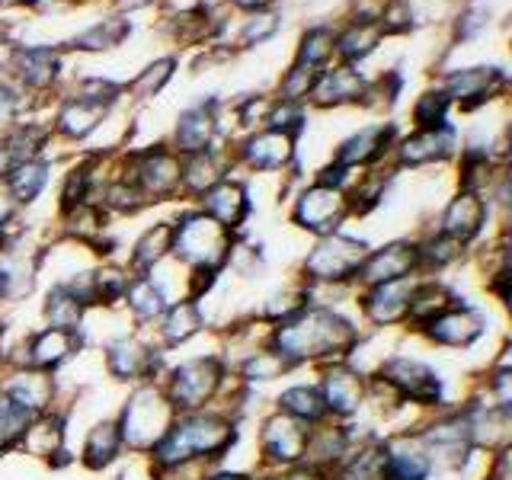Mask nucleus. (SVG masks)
<instances>
[{"mask_svg":"<svg viewBox=\"0 0 512 480\" xmlns=\"http://www.w3.org/2000/svg\"><path fill=\"white\" fill-rule=\"evenodd\" d=\"M237 442L240 420L228 410L208 407L196 413H176L164 439L144 455V464L157 480L196 477L212 464H224Z\"/></svg>","mask_w":512,"mask_h":480,"instance_id":"f257e3e1","label":"nucleus"},{"mask_svg":"<svg viewBox=\"0 0 512 480\" xmlns=\"http://www.w3.org/2000/svg\"><path fill=\"white\" fill-rule=\"evenodd\" d=\"M362 340V330L356 327V320L346 317L340 308L330 304H308L295 317L282 320V324L269 327L266 346H272L279 356L292 365V372L298 368H317L324 362L346 359L352 346Z\"/></svg>","mask_w":512,"mask_h":480,"instance_id":"f03ea898","label":"nucleus"},{"mask_svg":"<svg viewBox=\"0 0 512 480\" xmlns=\"http://www.w3.org/2000/svg\"><path fill=\"white\" fill-rule=\"evenodd\" d=\"M157 381L176 413H196V410L218 407L221 397L231 391V384L237 378L228 359L215 349V352H199V356L170 362L167 372Z\"/></svg>","mask_w":512,"mask_h":480,"instance_id":"7ed1b4c3","label":"nucleus"},{"mask_svg":"<svg viewBox=\"0 0 512 480\" xmlns=\"http://www.w3.org/2000/svg\"><path fill=\"white\" fill-rule=\"evenodd\" d=\"M173 416H176V410L170 407V400H167L157 378L132 384L125 400H122L119 413H116L125 452L144 458L160 439H164V432L170 429Z\"/></svg>","mask_w":512,"mask_h":480,"instance_id":"20e7f679","label":"nucleus"},{"mask_svg":"<svg viewBox=\"0 0 512 480\" xmlns=\"http://www.w3.org/2000/svg\"><path fill=\"white\" fill-rule=\"evenodd\" d=\"M237 244V234L224 231L215 218H208L202 208L183 212L173 221V253L170 260L183 266L186 272L215 269L224 272L231 260V250Z\"/></svg>","mask_w":512,"mask_h":480,"instance_id":"39448f33","label":"nucleus"},{"mask_svg":"<svg viewBox=\"0 0 512 480\" xmlns=\"http://www.w3.org/2000/svg\"><path fill=\"white\" fill-rule=\"evenodd\" d=\"M100 362L106 378L125 384V388H132L138 381L160 378L170 365L167 349H160L154 343L151 330H135V327L112 333L100 349Z\"/></svg>","mask_w":512,"mask_h":480,"instance_id":"423d86ee","label":"nucleus"},{"mask_svg":"<svg viewBox=\"0 0 512 480\" xmlns=\"http://www.w3.org/2000/svg\"><path fill=\"white\" fill-rule=\"evenodd\" d=\"M368 256V244L343 231L317 237V244L308 250L301 263V285L311 288H340L356 285V276Z\"/></svg>","mask_w":512,"mask_h":480,"instance_id":"0eeeda50","label":"nucleus"},{"mask_svg":"<svg viewBox=\"0 0 512 480\" xmlns=\"http://www.w3.org/2000/svg\"><path fill=\"white\" fill-rule=\"evenodd\" d=\"M308 436L311 426H304L279 410H269L260 426H256V461H260V471H285L295 468V464H304Z\"/></svg>","mask_w":512,"mask_h":480,"instance_id":"6e6552de","label":"nucleus"},{"mask_svg":"<svg viewBox=\"0 0 512 480\" xmlns=\"http://www.w3.org/2000/svg\"><path fill=\"white\" fill-rule=\"evenodd\" d=\"M317 388L327 404V416L340 423H352L368 404V375L346 359L317 365Z\"/></svg>","mask_w":512,"mask_h":480,"instance_id":"1a4fd4ad","label":"nucleus"},{"mask_svg":"<svg viewBox=\"0 0 512 480\" xmlns=\"http://www.w3.org/2000/svg\"><path fill=\"white\" fill-rule=\"evenodd\" d=\"M16 455L39 461L48 471L71 468L77 455L71 452V442H68V410H48V413L32 416Z\"/></svg>","mask_w":512,"mask_h":480,"instance_id":"9d476101","label":"nucleus"},{"mask_svg":"<svg viewBox=\"0 0 512 480\" xmlns=\"http://www.w3.org/2000/svg\"><path fill=\"white\" fill-rule=\"evenodd\" d=\"M125 176L138 186L144 202L170 199L183 189V157L173 148H148L128 160Z\"/></svg>","mask_w":512,"mask_h":480,"instance_id":"9b49d317","label":"nucleus"},{"mask_svg":"<svg viewBox=\"0 0 512 480\" xmlns=\"http://www.w3.org/2000/svg\"><path fill=\"white\" fill-rule=\"evenodd\" d=\"M372 378H381L404 404H413V407H436V400L442 394L439 375L432 372L426 362L413 356H400V352L384 359Z\"/></svg>","mask_w":512,"mask_h":480,"instance_id":"f8f14e48","label":"nucleus"},{"mask_svg":"<svg viewBox=\"0 0 512 480\" xmlns=\"http://www.w3.org/2000/svg\"><path fill=\"white\" fill-rule=\"evenodd\" d=\"M423 272L407 279H394V282H381L372 288H359V311L365 317L368 327L375 330H391V327H407V314H410V298L420 285Z\"/></svg>","mask_w":512,"mask_h":480,"instance_id":"ddd939ff","label":"nucleus"},{"mask_svg":"<svg viewBox=\"0 0 512 480\" xmlns=\"http://www.w3.org/2000/svg\"><path fill=\"white\" fill-rule=\"evenodd\" d=\"M352 212L349 208V196L343 189H333L324 183H314L301 192L292 205V221L298 224L301 231H308L314 237H324L340 231V224L346 221V215Z\"/></svg>","mask_w":512,"mask_h":480,"instance_id":"4468645a","label":"nucleus"},{"mask_svg":"<svg viewBox=\"0 0 512 480\" xmlns=\"http://www.w3.org/2000/svg\"><path fill=\"white\" fill-rule=\"evenodd\" d=\"M0 391H4L16 407H23L29 416H39L48 410H61V381L52 372H39V368H4L0 372Z\"/></svg>","mask_w":512,"mask_h":480,"instance_id":"2eb2a0df","label":"nucleus"},{"mask_svg":"<svg viewBox=\"0 0 512 480\" xmlns=\"http://www.w3.org/2000/svg\"><path fill=\"white\" fill-rule=\"evenodd\" d=\"M423 272L420 260V244H410V240H394L388 247L368 250L365 263L356 276V288H372L381 282H394V279H407Z\"/></svg>","mask_w":512,"mask_h":480,"instance_id":"dca6fc26","label":"nucleus"},{"mask_svg":"<svg viewBox=\"0 0 512 480\" xmlns=\"http://www.w3.org/2000/svg\"><path fill=\"white\" fill-rule=\"evenodd\" d=\"M487 330L484 324V314L468 308V304H452V308H445L442 314H436L429 320V324L420 327V333L426 336L429 343L436 346H445V349H468L474 340H480Z\"/></svg>","mask_w":512,"mask_h":480,"instance_id":"f3484780","label":"nucleus"},{"mask_svg":"<svg viewBox=\"0 0 512 480\" xmlns=\"http://www.w3.org/2000/svg\"><path fill=\"white\" fill-rule=\"evenodd\" d=\"M208 330V317H205V308L199 301L192 298H176L170 301V308L164 311V317L157 320V327L151 330L154 343L160 349H183L186 343H192L196 336H202Z\"/></svg>","mask_w":512,"mask_h":480,"instance_id":"a211bd4d","label":"nucleus"},{"mask_svg":"<svg viewBox=\"0 0 512 480\" xmlns=\"http://www.w3.org/2000/svg\"><path fill=\"white\" fill-rule=\"evenodd\" d=\"M125 442H122V432L116 416H106V420H96L87 426L84 432V442H80V455L77 461L84 464L90 474H106L112 471L116 464L125 458Z\"/></svg>","mask_w":512,"mask_h":480,"instance_id":"6ab92c4d","label":"nucleus"},{"mask_svg":"<svg viewBox=\"0 0 512 480\" xmlns=\"http://www.w3.org/2000/svg\"><path fill=\"white\" fill-rule=\"evenodd\" d=\"M432 461L416 432H397L384 439V480H429Z\"/></svg>","mask_w":512,"mask_h":480,"instance_id":"aec40b11","label":"nucleus"},{"mask_svg":"<svg viewBox=\"0 0 512 480\" xmlns=\"http://www.w3.org/2000/svg\"><path fill=\"white\" fill-rule=\"evenodd\" d=\"M240 164H247L250 170L272 173L282 170L295 160V135L276 132V128H263V132H253L240 144Z\"/></svg>","mask_w":512,"mask_h":480,"instance_id":"412c9836","label":"nucleus"},{"mask_svg":"<svg viewBox=\"0 0 512 480\" xmlns=\"http://www.w3.org/2000/svg\"><path fill=\"white\" fill-rule=\"evenodd\" d=\"M199 208L208 215V218H215L224 231H231L237 234L240 228L247 224V215H250V196H247V186L244 183H237V180H221L215 189H208L205 196L199 199Z\"/></svg>","mask_w":512,"mask_h":480,"instance_id":"4be33fe9","label":"nucleus"},{"mask_svg":"<svg viewBox=\"0 0 512 480\" xmlns=\"http://www.w3.org/2000/svg\"><path fill=\"white\" fill-rule=\"evenodd\" d=\"M167 308H170V298L164 288L157 285L154 276H135L125 292V301H122L125 320L135 330H154Z\"/></svg>","mask_w":512,"mask_h":480,"instance_id":"5701e85b","label":"nucleus"},{"mask_svg":"<svg viewBox=\"0 0 512 480\" xmlns=\"http://www.w3.org/2000/svg\"><path fill=\"white\" fill-rule=\"evenodd\" d=\"M218 135V122L212 116V103H202L196 109H186L173 132V151L180 157H196L212 151Z\"/></svg>","mask_w":512,"mask_h":480,"instance_id":"b1692460","label":"nucleus"},{"mask_svg":"<svg viewBox=\"0 0 512 480\" xmlns=\"http://www.w3.org/2000/svg\"><path fill=\"white\" fill-rule=\"evenodd\" d=\"M272 410L292 416V420H298L304 426H317V423L330 420L317 381H292V384H285V388L276 394V400H272Z\"/></svg>","mask_w":512,"mask_h":480,"instance_id":"393cba45","label":"nucleus"},{"mask_svg":"<svg viewBox=\"0 0 512 480\" xmlns=\"http://www.w3.org/2000/svg\"><path fill=\"white\" fill-rule=\"evenodd\" d=\"M484 218H487L484 199H480L477 192L464 189V192H458L452 202H448L445 215H442V231L439 234L458 240V244L464 247L471 237L480 234V228H484Z\"/></svg>","mask_w":512,"mask_h":480,"instance_id":"a878e982","label":"nucleus"},{"mask_svg":"<svg viewBox=\"0 0 512 480\" xmlns=\"http://www.w3.org/2000/svg\"><path fill=\"white\" fill-rule=\"evenodd\" d=\"M173 253V221H154L144 228V234L135 240L132 253H128V269L135 276H148L160 263H167Z\"/></svg>","mask_w":512,"mask_h":480,"instance_id":"bb28decb","label":"nucleus"},{"mask_svg":"<svg viewBox=\"0 0 512 480\" xmlns=\"http://www.w3.org/2000/svg\"><path fill=\"white\" fill-rule=\"evenodd\" d=\"M39 260L42 256H26L13 244L0 256V282H4V301L20 304L26 301L39 285Z\"/></svg>","mask_w":512,"mask_h":480,"instance_id":"cd10ccee","label":"nucleus"},{"mask_svg":"<svg viewBox=\"0 0 512 480\" xmlns=\"http://www.w3.org/2000/svg\"><path fill=\"white\" fill-rule=\"evenodd\" d=\"M87 308L80 304L68 288L61 282H52L45 288V295L39 301V317L45 327H55V330H71V333H80L87 324Z\"/></svg>","mask_w":512,"mask_h":480,"instance_id":"c85d7f7f","label":"nucleus"},{"mask_svg":"<svg viewBox=\"0 0 512 480\" xmlns=\"http://www.w3.org/2000/svg\"><path fill=\"white\" fill-rule=\"evenodd\" d=\"M234 378L244 384V388H256V384H276L282 378L292 375V365H288L272 346H256L253 352H247L244 359H237L231 365Z\"/></svg>","mask_w":512,"mask_h":480,"instance_id":"c756f323","label":"nucleus"},{"mask_svg":"<svg viewBox=\"0 0 512 480\" xmlns=\"http://www.w3.org/2000/svg\"><path fill=\"white\" fill-rule=\"evenodd\" d=\"M330 480H384V439L362 436L349 448Z\"/></svg>","mask_w":512,"mask_h":480,"instance_id":"7c9ffc66","label":"nucleus"},{"mask_svg":"<svg viewBox=\"0 0 512 480\" xmlns=\"http://www.w3.org/2000/svg\"><path fill=\"white\" fill-rule=\"evenodd\" d=\"M452 154V132L445 125L439 128H420L416 135L404 138L397 148V160L404 167H420L432 164V160H442Z\"/></svg>","mask_w":512,"mask_h":480,"instance_id":"2f4dec72","label":"nucleus"},{"mask_svg":"<svg viewBox=\"0 0 512 480\" xmlns=\"http://www.w3.org/2000/svg\"><path fill=\"white\" fill-rule=\"evenodd\" d=\"M135 272L125 263L116 260H100L93 263V295H96V311H119L128 285H132Z\"/></svg>","mask_w":512,"mask_h":480,"instance_id":"473e14b6","label":"nucleus"},{"mask_svg":"<svg viewBox=\"0 0 512 480\" xmlns=\"http://www.w3.org/2000/svg\"><path fill=\"white\" fill-rule=\"evenodd\" d=\"M228 160L218 154V148L196 154V157H183V192L202 199L208 189H215L221 180H228Z\"/></svg>","mask_w":512,"mask_h":480,"instance_id":"72a5a7b5","label":"nucleus"},{"mask_svg":"<svg viewBox=\"0 0 512 480\" xmlns=\"http://www.w3.org/2000/svg\"><path fill=\"white\" fill-rule=\"evenodd\" d=\"M391 128L388 125H372V128H362L359 135H352L340 144V151H336V160L352 170L359 167H368L375 164V160L388 151V141H391Z\"/></svg>","mask_w":512,"mask_h":480,"instance_id":"f704fd0d","label":"nucleus"},{"mask_svg":"<svg viewBox=\"0 0 512 480\" xmlns=\"http://www.w3.org/2000/svg\"><path fill=\"white\" fill-rule=\"evenodd\" d=\"M48 180H52V164L42 157H32V160H23V164L13 167V173L4 180V186L13 196V202L20 208H26L32 202H39Z\"/></svg>","mask_w":512,"mask_h":480,"instance_id":"c9c22d12","label":"nucleus"},{"mask_svg":"<svg viewBox=\"0 0 512 480\" xmlns=\"http://www.w3.org/2000/svg\"><path fill=\"white\" fill-rule=\"evenodd\" d=\"M106 103H96V100H87V96H74L68 100L61 109H58V132L71 141H80L87 138L96 125L106 119Z\"/></svg>","mask_w":512,"mask_h":480,"instance_id":"e433bc0d","label":"nucleus"},{"mask_svg":"<svg viewBox=\"0 0 512 480\" xmlns=\"http://www.w3.org/2000/svg\"><path fill=\"white\" fill-rule=\"evenodd\" d=\"M365 93V80L359 77V71L352 68H333L327 74L317 77V84L311 90L317 106H340V103H352Z\"/></svg>","mask_w":512,"mask_h":480,"instance_id":"4c0bfd02","label":"nucleus"},{"mask_svg":"<svg viewBox=\"0 0 512 480\" xmlns=\"http://www.w3.org/2000/svg\"><path fill=\"white\" fill-rule=\"evenodd\" d=\"M13 74L29 87H48L58 77V55L52 48H23L13 55Z\"/></svg>","mask_w":512,"mask_h":480,"instance_id":"58836bf2","label":"nucleus"},{"mask_svg":"<svg viewBox=\"0 0 512 480\" xmlns=\"http://www.w3.org/2000/svg\"><path fill=\"white\" fill-rule=\"evenodd\" d=\"M308 304H311L308 301V288L295 285V288H282V292L269 295L253 314L260 317L266 327H276V324H282V320H288V317H295L298 311H304Z\"/></svg>","mask_w":512,"mask_h":480,"instance_id":"ea45409f","label":"nucleus"},{"mask_svg":"<svg viewBox=\"0 0 512 480\" xmlns=\"http://www.w3.org/2000/svg\"><path fill=\"white\" fill-rule=\"evenodd\" d=\"M500 87V74L490 71V68H474V71H461L452 77V96L461 106H474L480 100Z\"/></svg>","mask_w":512,"mask_h":480,"instance_id":"a19ab883","label":"nucleus"},{"mask_svg":"<svg viewBox=\"0 0 512 480\" xmlns=\"http://www.w3.org/2000/svg\"><path fill=\"white\" fill-rule=\"evenodd\" d=\"M29 420H32V416L23 407H16L13 400L0 391V458L16 455V448H20V439H23Z\"/></svg>","mask_w":512,"mask_h":480,"instance_id":"79ce46f5","label":"nucleus"},{"mask_svg":"<svg viewBox=\"0 0 512 480\" xmlns=\"http://www.w3.org/2000/svg\"><path fill=\"white\" fill-rule=\"evenodd\" d=\"M381 39V26L378 23H368V20H359V23H352L340 42H336V48H340V55L349 58V61H356V58H365L372 48L378 45Z\"/></svg>","mask_w":512,"mask_h":480,"instance_id":"37998d69","label":"nucleus"},{"mask_svg":"<svg viewBox=\"0 0 512 480\" xmlns=\"http://www.w3.org/2000/svg\"><path fill=\"white\" fill-rule=\"evenodd\" d=\"M317 71L311 68V64H295L292 71L285 74V80H282V100H292V103H298L301 96H311V90H314V84H317Z\"/></svg>","mask_w":512,"mask_h":480,"instance_id":"c03bdc74","label":"nucleus"},{"mask_svg":"<svg viewBox=\"0 0 512 480\" xmlns=\"http://www.w3.org/2000/svg\"><path fill=\"white\" fill-rule=\"evenodd\" d=\"M122 36H125V23H119V20H103L100 26H93V29H87L84 36H77V48H112V45H119L122 42Z\"/></svg>","mask_w":512,"mask_h":480,"instance_id":"a18cd8bd","label":"nucleus"},{"mask_svg":"<svg viewBox=\"0 0 512 480\" xmlns=\"http://www.w3.org/2000/svg\"><path fill=\"white\" fill-rule=\"evenodd\" d=\"M333 52V36L327 29H311L308 36H304L301 42V52H298V61L301 64H311V68H317V64H324Z\"/></svg>","mask_w":512,"mask_h":480,"instance_id":"49530a36","label":"nucleus"},{"mask_svg":"<svg viewBox=\"0 0 512 480\" xmlns=\"http://www.w3.org/2000/svg\"><path fill=\"white\" fill-rule=\"evenodd\" d=\"M445 109H448L445 93H426V96H420V103H416L413 119L420 128H439L445 122Z\"/></svg>","mask_w":512,"mask_h":480,"instance_id":"de8ad7c7","label":"nucleus"},{"mask_svg":"<svg viewBox=\"0 0 512 480\" xmlns=\"http://www.w3.org/2000/svg\"><path fill=\"white\" fill-rule=\"evenodd\" d=\"M170 77H173V61L170 58H160V61H154L151 68L135 80V93L138 96H154L160 87L167 84Z\"/></svg>","mask_w":512,"mask_h":480,"instance_id":"09e8293b","label":"nucleus"},{"mask_svg":"<svg viewBox=\"0 0 512 480\" xmlns=\"http://www.w3.org/2000/svg\"><path fill=\"white\" fill-rule=\"evenodd\" d=\"M490 404L512 416V365L496 368L490 375Z\"/></svg>","mask_w":512,"mask_h":480,"instance_id":"8fccbe9b","label":"nucleus"},{"mask_svg":"<svg viewBox=\"0 0 512 480\" xmlns=\"http://www.w3.org/2000/svg\"><path fill=\"white\" fill-rule=\"evenodd\" d=\"M279 20H276V13H256L247 20L244 26V42L247 45H256V42H266L272 32H276Z\"/></svg>","mask_w":512,"mask_h":480,"instance_id":"3c124183","label":"nucleus"},{"mask_svg":"<svg viewBox=\"0 0 512 480\" xmlns=\"http://www.w3.org/2000/svg\"><path fill=\"white\" fill-rule=\"evenodd\" d=\"M199 480H260V474L237 471V468H228V464H212V468H205L199 474Z\"/></svg>","mask_w":512,"mask_h":480,"instance_id":"603ef678","label":"nucleus"},{"mask_svg":"<svg viewBox=\"0 0 512 480\" xmlns=\"http://www.w3.org/2000/svg\"><path fill=\"white\" fill-rule=\"evenodd\" d=\"M16 112H20V100H16V93L0 87V132H7V128L16 125Z\"/></svg>","mask_w":512,"mask_h":480,"instance_id":"864d4df0","label":"nucleus"},{"mask_svg":"<svg viewBox=\"0 0 512 480\" xmlns=\"http://www.w3.org/2000/svg\"><path fill=\"white\" fill-rule=\"evenodd\" d=\"M272 480H330V474L320 468H311V464H295V468L272 471Z\"/></svg>","mask_w":512,"mask_h":480,"instance_id":"5fc2aeb1","label":"nucleus"},{"mask_svg":"<svg viewBox=\"0 0 512 480\" xmlns=\"http://www.w3.org/2000/svg\"><path fill=\"white\" fill-rule=\"evenodd\" d=\"M16 215H20V205L13 202V196L7 192V186L0 183V228L10 231V224L16 221Z\"/></svg>","mask_w":512,"mask_h":480,"instance_id":"6e6d98bb","label":"nucleus"},{"mask_svg":"<svg viewBox=\"0 0 512 480\" xmlns=\"http://www.w3.org/2000/svg\"><path fill=\"white\" fill-rule=\"evenodd\" d=\"M16 164H23L20 154H16V148H13V144H10L7 138H0V183H4L7 176L13 173Z\"/></svg>","mask_w":512,"mask_h":480,"instance_id":"4d7b16f0","label":"nucleus"},{"mask_svg":"<svg viewBox=\"0 0 512 480\" xmlns=\"http://www.w3.org/2000/svg\"><path fill=\"white\" fill-rule=\"evenodd\" d=\"M500 253H503V276H506V279H512V234L506 237V244H503V250H500Z\"/></svg>","mask_w":512,"mask_h":480,"instance_id":"13d9d810","label":"nucleus"},{"mask_svg":"<svg viewBox=\"0 0 512 480\" xmlns=\"http://www.w3.org/2000/svg\"><path fill=\"white\" fill-rule=\"evenodd\" d=\"M500 298H503L506 311H509V320H512V279H506V282L500 285Z\"/></svg>","mask_w":512,"mask_h":480,"instance_id":"bf43d9fd","label":"nucleus"},{"mask_svg":"<svg viewBox=\"0 0 512 480\" xmlns=\"http://www.w3.org/2000/svg\"><path fill=\"white\" fill-rule=\"evenodd\" d=\"M234 4L250 7V10H260V7H266V4H269V0H234Z\"/></svg>","mask_w":512,"mask_h":480,"instance_id":"052dcab7","label":"nucleus"},{"mask_svg":"<svg viewBox=\"0 0 512 480\" xmlns=\"http://www.w3.org/2000/svg\"><path fill=\"white\" fill-rule=\"evenodd\" d=\"M10 58H13V55H10V48H7L4 42H0V68H4V64H7Z\"/></svg>","mask_w":512,"mask_h":480,"instance_id":"680f3d73","label":"nucleus"},{"mask_svg":"<svg viewBox=\"0 0 512 480\" xmlns=\"http://www.w3.org/2000/svg\"><path fill=\"white\" fill-rule=\"evenodd\" d=\"M4 324H0V372H4Z\"/></svg>","mask_w":512,"mask_h":480,"instance_id":"e2e57ef3","label":"nucleus"},{"mask_svg":"<svg viewBox=\"0 0 512 480\" xmlns=\"http://www.w3.org/2000/svg\"><path fill=\"white\" fill-rule=\"evenodd\" d=\"M125 7H138V4H144V0H122Z\"/></svg>","mask_w":512,"mask_h":480,"instance_id":"0e129e2a","label":"nucleus"},{"mask_svg":"<svg viewBox=\"0 0 512 480\" xmlns=\"http://www.w3.org/2000/svg\"><path fill=\"white\" fill-rule=\"evenodd\" d=\"M4 304H7V301H4V282H0V308H4Z\"/></svg>","mask_w":512,"mask_h":480,"instance_id":"69168bd1","label":"nucleus"},{"mask_svg":"<svg viewBox=\"0 0 512 480\" xmlns=\"http://www.w3.org/2000/svg\"><path fill=\"white\" fill-rule=\"evenodd\" d=\"M4 4H20V0H4Z\"/></svg>","mask_w":512,"mask_h":480,"instance_id":"338daca9","label":"nucleus"}]
</instances>
